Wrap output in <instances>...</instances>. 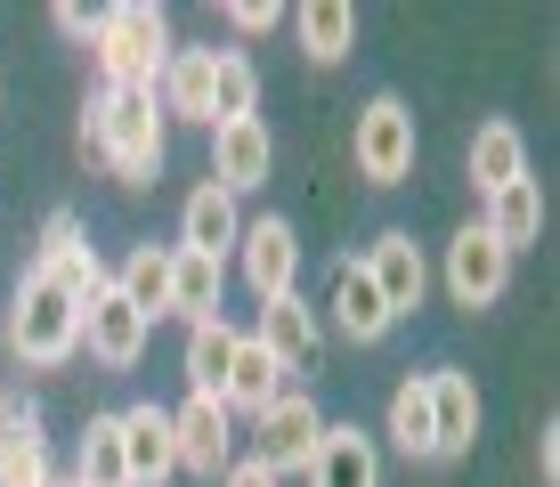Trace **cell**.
I'll return each instance as SVG.
<instances>
[{
  "label": "cell",
  "mask_w": 560,
  "mask_h": 487,
  "mask_svg": "<svg viewBox=\"0 0 560 487\" xmlns=\"http://www.w3.org/2000/svg\"><path fill=\"white\" fill-rule=\"evenodd\" d=\"M163 147H171V123L154 106V90H90V106H82V154L90 163H106L122 187H154Z\"/></svg>",
  "instance_id": "1"
},
{
  "label": "cell",
  "mask_w": 560,
  "mask_h": 487,
  "mask_svg": "<svg viewBox=\"0 0 560 487\" xmlns=\"http://www.w3.org/2000/svg\"><path fill=\"white\" fill-rule=\"evenodd\" d=\"M171 42V16L154 0H114V9L90 16V66H98V90H154Z\"/></svg>",
  "instance_id": "2"
},
{
  "label": "cell",
  "mask_w": 560,
  "mask_h": 487,
  "mask_svg": "<svg viewBox=\"0 0 560 487\" xmlns=\"http://www.w3.org/2000/svg\"><path fill=\"white\" fill-rule=\"evenodd\" d=\"M0 341H9V358H25V366H66V358H82V309L57 292L42 268H25L9 292V309H0Z\"/></svg>",
  "instance_id": "3"
},
{
  "label": "cell",
  "mask_w": 560,
  "mask_h": 487,
  "mask_svg": "<svg viewBox=\"0 0 560 487\" xmlns=\"http://www.w3.org/2000/svg\"><path fill=\"white\" fill-rule=\"evenodd\" d=\"M415 154H422V139H415V114H407V97H365V114L350 123V163H358V179L365 187H407L415 179Z\"/></svg>",
  "instance_id": "4"
},
{
  "label": "cell",
  "mask_w": 560,
  "mask_h": 487,
  "mask_svg": "<svg viewBox=\"0 0 560 487\" xmlns=\"http://www.w3.org/2000/svg\"><path fill=\"white\" fill-rule=\"evenodd\" d=\"M447 292H455V309H471V317H479V309H495V301L512 292V252L495 244L479 220L447 236Z\"/></svg>",
  "instance_id": "5"
},
{
  "label": "cell",
  "mask_w": 560,
  "mask_h": 487,
  "mask_svg": "<svg viewBox=\"0 0 560 487\" xmlns=\"http://www.w3.org/2000/svg\"><path fill=\"white\" fill-rule=\"evenodd\" d=\"M236 268H244V285H253L260 301L293 292V277H301V236H293V220H284V211H260V220H244Z\"/></svg>",
  "instance_id": "6"
},
{
  "label": "cell",
  "mask_w": 560,
  "mask_h": 487,
  "mask_svg": "<svg viewBox=\"0 0 560 487\" xmlns=\"http://www.w3.org/2000/svg\"><path fill=\"white\" fill-rule=\"evenodd\" d=\"M253 341L284 366V374H317L325 366V325H317V309L301 301V285L277 292V301H260V334Z\"/></svg>",
  "instance_id": "7"
},
{
  "label": "cell",
  "mask_w": 560,
  "mask_h": 487,
  "mask_svg": "<svg viewBox=\"0 0 560 487\" xmlns=\"http://www.w3.org/2000/svg\"><path fill=\"white\" fill-rule=\"evenodd\" d=\"M325 317H334V334L350 349H374L398 334V317L382 309L374 277H365V260H334V285H325Z\"/></svg>",
  "instance_id": "8"
},
{
  "label": "cell",
  "mask_w": 560,
  "mask_h": 487,
  "mask_svg": "<svg viewBox=\"0 0 560 487\" xmlns=\"http://www.w3.org/2000/svg\"><path fill=\"white\" fill-rule=\"evenodd\" d=\"M171 439H179V472H196L211 487L236 463V415H228L220 398H187L179 415H171Z\"/></svg>",
  "instance_id": "9"
},
{
  "label": "cell",
  "mask_w": 560,
  "mask_h": 487,
  "mask_svg": "<svg viewBox=\"0 0 560 487\" xmlns=\"http://www.w3.org/2000/svg\"><path fill=\"white\" fill-rule=\"evenodd\" d=\"M365 277H374L390 317H415L422 292H431V260H422V244L407 236V228H382V236L365 244Z\"/></svg>",
  "instance_id": "10"
},
{
  "label": "cell",
  "mask_w": 560,
  "mask_h": 487,
  "mask_svg": "<svg viewBox=\"0 0 560 487\" xmlns=\"http://www.w3.org/2000/svg\"><path fill=\"white\" fill-rule=\"evenodd\" d=\"M268 171H277V139H268V123H220L211 130V187H228L244 204V195L268 187Z\"/></svg>",
  "instance_id": "11"
},
{
  "label": "cell",
  "mask_w": 560,
  "mask_h": 487,
  "mask_svg": "<svg viewBox=\"0 0 560 487\" xmlns=\"http://www.w3.org/2000/svg\"><path fill=\"white\" fill-rule=\"evenodd\" d=\"M122 472H130V487H163V479H179V439H171V406H154V398H139V406H122Z\"/></svg>",
  "instance_id": "12"
},
{
  "label": "cell",
  "mask_w": 560,
  "mask_h": 487,
  "mask_svg": "<svg viewBox=\"0 0 560 487\" xmlns=\"http://www.w3.org/2000/svg\"><path fill=\"white\" fill-rule=\"evenodd\" d=\"M308 487H382V439L358 431V422H325L317 455L301 463Z\"/></svg>",
  "instance_id": "13"
},
{
  "label": "cell",
  "mask_w": 560,
  "mask_h": 487,
  "mask_svg": "<svg viewBox=\"0 0 560 487\" xmlns=\"http://www.w3.org/2000/svg\"><path fill=\"white\" fill-rule=\"evenodd\" d=\"M253 431H260V447H253V455L268 463V472H301V463L308 455H317V431H325V415H317V398H308V390H284V398L277 406H268V415L253 422Z\"/></svg>",
  "instance_id": "14"
},
{
  "label": "cell",
  "mask_w": 560,
  "mask_h": 487,
  "mask_svg": "<svg viewBox=\"0 0 560 487\" xmlns=\"http://www.w3.org/2000/svg\"><path fill=\"white\" fill-rule=\"evenodd\" d=\"M147 334H154V325H147V317H139V309H130L114 285L82 309V349L106 366V374H130V366L147 358Z\"/></svg>",
  "instance_id": "15"
},
{
  "label": "cell",
  "mask_w": 560,
  "mask_h": 487,
  "mask_svg": "<svg viewBox=\"0 0 560 487\" xmlns=\"http://www.w3.org/2000/svg\"><path fill=\"white\" fill-rule=\"evenodd\" d=\"M479 447V382L455 366H431V463H455Z\"/></svg>",
  "instance_id": "16"
},
{
  "label": "cell",
  "mask_w": 560,
  "mask_h": 487,
  "mask_svg": "<svg viewBox=\"0 0 560 487\" xmlns=\"http://www.w3.org/2000/svg\"><path fill=\"white\" fill-rule=\"evenodd\" d=\"M0 487H57L49 472V439H42V406H0Z\"/></svg>",
  "instance_id": "17"
},
{
  "label": "cell",
  "mask_w": 560,
  "mask_h": 487,
  "mask_svg": "<svg viewBox=\"0 0 560 487\" xmlns=\"http://www.w3.org/2000/svg\"><path fill=\"white\" fill-rule=\"evenodd\" d=\"M244 236V211H236V195L228 187H211L196 179V195L179 204V252H203V260H228Z\"/></svg>",
  "instance_id": "18"
},
{
  "label": "cell",
  "mask_w": 560,
  "mask_h": 487,
  "mask_svg": "<svg viewBox=\"0 0 560 487\" xmlns=\"http://www.w3.org/2000/svg\"><path fill=\"white\" fill-rule=\"evenodd\" d=\"M520 179H528V130L495 114V123L471 130V187H479V204H488V195H504Z\"/></svg>",
  "instance_id": "19"
},
{
  "label": "cell",
  "mask_w": 560,
  "mask_h": 487,
  "mask_svg": "<svg viewBox=\"0 0 560 487\" xmlns=\"http://www.w3.org/2000/svg\"><path fill=\"white\" fill-rule=\"evenodd\" d=\"M154 106H163V123L211 130V49H171L163 73H154Z\"/></svg>",
  "instance_id": "20"
},
{
  "label": "cell",
  "mask_w": 560,
  "mask_h": 487,
  "mask_svg": "<svg viewBox=\"0 0 560 487\" xmlns=\"http://www.w3.org/2000/svg\"><path fill=\"white\" fill-rule=\"evenodd\" d=\"M277 398H284V366L268 358V349H260L253 334H236V366H228V390H220V406H228L236 422H260Z\"/></svg>",
  "instance_id": "21"
},
{
  "label": "cell",
  "mask_w": 560,
  "mask_h": 487,
  "mask_svg": "<svg viewBox=\"0 0 560 487\" xmlns=\"http://www.w3.org/2000/svg\"><path fill=\"white\" fill-rule=\"evenodd\" d=\"M220 292H228V260H203V252L171 244V317L211 325V317H220Z\"/></svg>",
  "instance_id": "22"
},
{
  "label": "cell",
  "mask_w": 560,
  "mask_h": 487,
  "mask_svg": "<svg viewBox=\"0 0 560 487\" xmlns=\"http://www.w3.org/2000/svg\"><path fill=\"white\" fill-rule=\"evenodd\" d=\"M479 228H488V236L520 260V252L545 236V187L520 179V187H504V195H488V204H479Z\"/></svg>",
  "instance_id": "23"
},
{
  "label": "cell",
  "mask_w": 560,
  "mask_h": 487,
  "mask_svg": "<svg viewBox=\"0 0 560 487\" xmlns=\"http://www.w3.org/2000/svg\"><path fill=\"white\" fill-rule=\"evenodd\" d=\"M114 292H122V301L139 309L147 325L171 317V252H163V244H130L122 268H114Z\"/></svg>",
  "instance_id": "24"
},
{
  "label": "cell",
  "mask_w": 560,
  "mask_h": 487,
  "mask_svg": "<svg viewBox=\"0 0 560 487\" xmlns=\"http://www.w3.org/2000/svg\"><path fill=\"white\" fill-rule=\"evenodd\" d=\"M293 33H301L308 66H341L350 42H358V9L350 0H308V9H293Z\"/></svg>",
  "instance_id": "25"
},
{
  "label": "cell",
  "mask_w": 560,
  "mask_h": 487,
  "mask_svg": "<svg viewBox=\"0 0 560 487\" xmlns=\"http://www.w3.org/2000/svg\"><path fill=\"white\" fill-rule=\"evenodd\" d=\"M260 114V66L244 49H211V130Z\"/></svg>",
  "instance_id": "26"
},
{
  "label": "cell",
  "mask_w": 560,
  "mask_h": 487,
  "mask_svg": "<svg viewBox=\"0 0 560 487\" xmlns=\"http://www.w3.org/2000/svg\"><path fill=\"white\" fill-rule=\"evenodd\" d=\"M228 366H236V325H228V317L187 325V398H220Z\"/></svg>",
  "instance_id": "27"
},
{
  "label": "cell",
  "mask_w": 560,
  "mask_h": 487,
  "mask_svg": "<svg viewBox=\"0 0 560 487\" xmlns=\"http://www.w3.org/2000/svg\"><path fill=\"white\" fill-rule=\"evenodd\" d=\"M382 439H390L407 463H431V374H407L390 390V422H382Z\"/></svg>",
  "instance_id": "28"
},
{
  "label": "cell",
  "mask_w": 560,
  "mask_h": 487,
  "mask_svg": "<svg viewBox=\"0 0 560 487\" xmlns=\"http://www.w3.org/2000/svg\"><path fill=\"white\" fill-rule=\"evenodd\" d=\"M73 487H130V472H122V422H114V415H90L82 455H73Z\"/></svg>",
  "instance_id": "29"
},
{
  "label": "cell",
  "mask_w": 560,
  "mask_h": 487,
  "mask_svg": "<svg viewBox=\"0 0 560 487\" xmlns=\"http://www.w3.org/2000/svg\"><path fill=\"white\" fill-rule=\"evenodd\" d=\"M42 277H49L57 292H66L73 309H90V301H98V292L114 285V268H106V260H98V252H90V244H73V252H57V260L42 268Z\"/></svg>",
  "instance_id": "30"
},
{
  "label": "cell",
  "mask_w": 560,
  "mask_h": 487,
  "mask_svg": "<svg viewBox=\"0 0 560 487\" xmlns=\"http://www.w3.org/2000/svg\"><path fill=\"white\" fill-rule=\"evenodd\" d=\"M73 244H90V228H82V211H66V204H57L49 220H42V244H33V268H49L57 252H73Z\"/></svg>",
  "instance_id": "31"
},
{
  "label": "cell",
  "mask_w": 560,
  "mask_h": 487,
  "mask_svg": "<svg viewBox=\"0 0 560 487\" xmlns=\"http://www.w3.org/2000/svg\"><path fill=\"white\" fill-rule=\"evenodd\" d=\"M228 25H236V33H277L284 9H268V0H228Z\"/></svg>",
  "instance_id": "32"
},
{
  "label": "cell",
  "mask_w": 560,
  "mask_h": 487,
  "mask_svg": "<svg viewBox=\"0 0 560 487\" xmlns=\"http://www.w3.org/2000/svg\"><path fill=\"white\" fill-rule=\"evenodd\" d=\"M220 487H284V479L268 472L260 455H236V463H228V472H220Z\"/></svg>",
  "instance_id": "33"
},
{
  "label": "cell",
  "mask_w": 560,
  "mask_h": 487,
  "mask_svg": "<svg viewBox=\"0 0 560 487\" xmlns=\"http://www.w3.org/2000/svg\"><path fill=\"white\" fill-rule=\"evenodd\" d=\"M536 472H545V487L560 479V422H545V439H536Z\"/></svg>",
  "instance_id": "34"
},
{
  "label": "cell",
  "mask_w": 560,
  "mask_h": 487,
  "mask_svg": "<svg viewBox=\"0 0 560 487\" xmlns=\"http://www.w3.org/2000/svg\"><path fill=\"white\" fill-rule=\"evenodd\" d=\"M57 33H73V42H90V9H82V0H57Z\"/></svg>",
  "instance_id": "35"
},
{
  "label": "cell",
  "mask_w": 560,
  "mask_h": 487,
  "mask_svg": "<svg viewBox=\"0 0 560 487\" xmlns=\"http://www.w3.org/2000/svg\"><path fill=\"white\" fill-rule=\"evenodd\" d=\"M0 406H9V390H0Z\"/></svg>",
  "instance_id": "36"
},
{
  "label": "cell",
  "mask_w": 560,
  "mask_h": 487,
  "mask_svg": "<svg viewBox=\"0 0 560 487\" xmlns=\"http://www.w3.org/2000/svg\"><path fill=\"white\" fill-rule=\"evenodd\" d=\"M57 487H73V479H57Z\"/></svg>",
  "instance_id": "37"
}]
</instances>
